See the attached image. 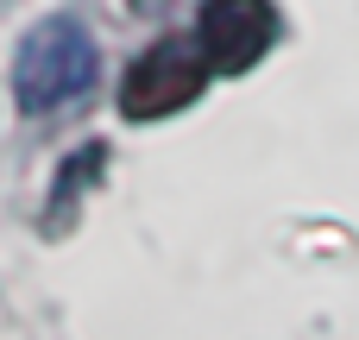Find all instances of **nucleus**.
<instances>
[{
    "instance_id": "3",
    "label": "nucleus",
    "mask_w": 359,
    "mask_h": 340,
    "mask_svg": "<svg viewBox=\"0 0 359 340\" xmlns=\"http://www.w3.org/2000/svg\"><path fill=\"white\" fill-rule=\"evenodd\" d=\"M278 38V13L271 0H202V25L196 44L208 57V69H252Z\"/></svg>"
},
{
    "instance_id": "1",
    "label": "nucleus",
    "mask_w": 359,
    "mask_h": 340,
    "mask_svg": "<svg viewBox=\"0 0 359 340\" xmlns=\"http://www.w3.org/2000/svg\"><path fill=\"white\" fill-rule=\"evenodd\" d=\"M95 88V32L76 13H57L25 32L19 63H13V95L25 114H57L63 101Z\"/></svg>"
},
{
    "instance_id": "2",
    "label": "nucleus",
    "mask_w": 359,
    "mask_h": 340,
    "mask_svg": "<svg viewBox=\"0 0 359 340\" xmlns=\"http://www.w3.org/2000/svg\"><path fill=\"white\" fill-rule=\"evenodd\" d=\"M202 82H208L202 44H189V38H158V44L126 69V82H120V114H126V120H164V114L189 107V101L202 95Z\"/></svg>"
}]
</instances>
